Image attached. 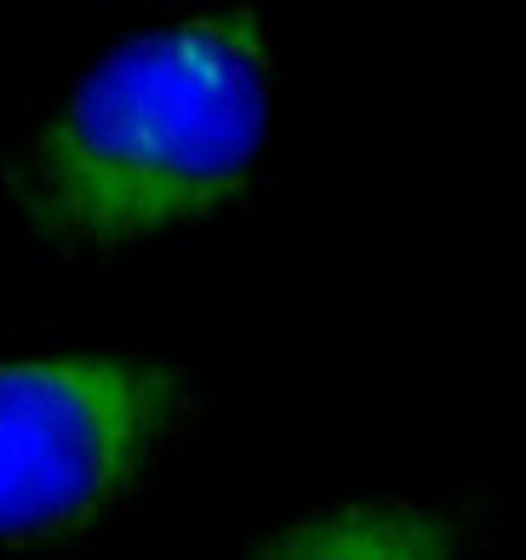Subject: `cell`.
<instances>
[{
  "mask_svg": "<svg viewBox=\"0 0 526 560\" xmlns=\"http://www.w3.org/2000/svg\"><path fill=\"white\" fill-rule=\"evenodd\" d=\"M274 35L258 12H178L115 40L12 143L7 195L58 252H143L246 195L269 143Z\"/></svg>",
  "mask_w": 526,
  "mask_h": 560,
  "instance_id": "1",
  "label": "cell"
},
{
  "mask_svg": "<svg viewBox=\"0 0 526 560\" xmlns=\"http://www.w3.org/2000/svg\"><path fill=\"white\" fill-rule=\"evenodd\" d=\"M200 395L132 354L0 361V544H63L109 521L184 452Z\"/></svg>",
  "mask_w": 526,
  "mask_h": 560,
  "instance_id": "2",
  "label": "cell"
},
{
  "mask_svg": "<svg viewBox=\"0 0 526 560\" xmlns=\"http://www.w3.org/2000/svg\"><path fill=\"white\" fill-rule=\"evenodd\" d=\"M253 560H464V521L412 498L343 503L287 526Z\"/></svg>",
  "mask_w": 526,
  "mask_h": 560,
  "instance_id": "3",
  "label": "cell"
}]
</instances>
